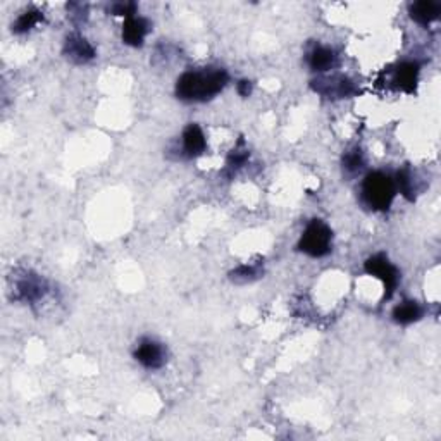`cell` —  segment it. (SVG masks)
Masks as SVG:
<instances>
[{"mask_svg": "<svg viewBox=\"0 0 441 441\" xmlns=\"http://www.w3.org/2000/svg\"><path fill=\"white\" fill-rule=\"evenodd\" d=\"M228 80V73L223 69L188 71L178 80L176 95L185 102H205L214 99L226 87Z\"/></svg>", "mask_w": 441, "mask_h": 441, "instance_id": "1", "label": "cell"}, {"mask_svg": "<svg viewBox=\"0 0 441 441\" xmlns=\"http://www.w3.org/2000/svg\"><path fill=\"white\" fill-rule=\"evenodd\" d=\"M362 193L366 202L374 211H388L395 199V183L388 174L381 171L369 173L364 180Z\"/></svg>", "mask_w": 441, "mask_h": 441, "instance_id": "2", "label": "cell"}, {"mask_svg": "<svg viewBox=\"0 0 441 441\" xmlns=\"http://www.w3.org/2000/svg\"><path fill=\"white\" fill-rule=\"evenodd\" d=\"M333 243V231L326 223L321 219H314L302 235L299 242L300 252L311 255V257H324L330 254Z\"/></svg>", "mask_w": 441, "mask_h": 441, "instance_id": "3", "label": "cell"}, {"mask_svg": "<svg viewBox=\"0 0 441 441\" xmlns=\"http://www.w3.org/2000/svg\"><path fill=\"white\" fill-rule=\"evenodd\" d=\"M367 274L371 276H376L383 281L385 285V299H392L395 288L398 285V271L385 255H373L366 261V266H364Z\"/></svg>", "mask_w": 441, "mask_h": 441, "instance_id": "4", "label": "cell"}, {"mask_svg": "<svg viewBox=\"0 0 441 441\" xmlns=\"http://www.w3.org/2000/svg\"><path fill=\"white\" fill-rule=\"evenodd\" d=\"M312 88L317 94L328 97V99H345L357 92L354 81L345 76H331V78H319L312 81Z\"/></svg>", "mask_w": 441, "mask_h": 441, "instance_id": "5", "label": "cell"}, {"mask_svg": "<svg viewBox=\"0 0 441 441\" xmlns=\"http://www.w3.org/2000/svg\"><path fill=\"white\" fill-rule=\"evenodd\" d=\"M166 357H168V350L164 345L150 338H143L135 350V359L147 369H161L166 364Z\"/></svg>", "mask_w": 441, "mask_h": 441, "instance_id": "6", "label": "cell"}, {"mask_svg": "<svg viewBox=\"0 0 441 441\" xmlns=\"http://www.w3.org/2000/svg\"><path fill=\"white\" fill-rule=\"evenodd\" d=\"M64 56L76 64H87L95 59V49L88 44L87 38L80 37V35H71L66 38Z\"/></svg>", "mask_w": 441, "mask_h": 441, "instance_id": "7", "label": "cell"}, {"mask_svg": "<svg viewBox=\"0 0 441 441\" xmlns=\"http://www.w3.org/2000/svg\"><path fill=\"white\" fill-rule=\"evenodd\" d=\"M150 32V25L143 18H128L123 25V42L131 47H142L147 33Z\"/></svg>", "mask_w": 441, "mask_h": 441, "instance_id": "8", "label": "cell"}, {"mask_svg": "<svg viewBox=\"0 0 441 441\" xmlns=\"http://www.w3.org/2000/svg\"><path fill=\"white\" fill-rule=\"evenodd\" d=\"M417 78H419V66L416 63H404L395 69L393 85L398 90L412 94L416 90Z\"/></svg>", "mask_w": 441, "mask_h": 441, "instance_id": "9", "label": "cell"}, {"mask_svg": "<svg viewBox=\"0 0 441 441\" xmlns=\"http://www.w3.org/2000/svg\"><path fill=\"white\" fill-rule=\"evenodd\" d=\"M16 290H18V297L21 300L37 302L45 295V292H47V285H45V281L40 280L38 276L30 274V276H25L21 281H19Z\"/></svg>", "mask_w": 441, "mask_h": 441, "instance_id": "10", "label": "cell"}, {"mask_svg": "<svg viewBox=\"0 0 441 441\" xmlns=\"http://www.w3.org/2000/svg\"><path fill=\"white\" fill-rule=\"evenodd\" d=\"M410 18L417 21L419 25L428 26L429 23L436 21L441 14V4L431 2V0H423V2H414L409 7Z\"/></svg>", "mask_w": 441, "mask_h": 441, "instance_id": "11", "label": "cell"}, {"mask_svg": "<svg viewBox=\"0 0 441 441\" xmlns=\"http://www.w3.org/2000/svg\"><path fill=\"white\" fill-rule=\"evenodd\" d=\"M207 142H205L204 131L199 125H188L183 131V150L188 157H197L204 152Z\"/></svg>", "mask_w": 441, "mask_h": 441, "instance_id": "12", "label": "cell"}, {"mask_svg": "<svg viewBox=\"0 0 441 441\" xmlns=\"http://www.w3.org/2000/svg\"><path fill=\"white\" fill-rule=\"evenodd\" d=\"M423 317V307L414 300H405L393 309V319L398 324H412Z\"/></svg>", "mask_w": 441, "mask_h": 441, "instance_id": "13", "label": "cell"}, {"mask_svg": "<svg viewBox=\"0 0 441 441\" xmlns=\"http://www.w3.org/2000/svg\"><path fill=\"white\" fill-rule=\"evenodd\" d=\"M309 64H311V68L314 69V71H328V69H331L333 66L336 64V54L335 50L328 49V47H316L314 50L311 52V57H309Z\"/></svg>", "mask_w": 441, "mask_h": 441, "instance_id": "14", "label": "cell"}, {"mask_svg": "<svg viewBox=\"0 0 441 441\" xmlns=\"http://www.w3.org/2000/svg\"><path fill=\"white\" fill-rule=\"evenodd\" d=\"M42 19H44V14H42L38 9L25 11V13H23L21 16L16 19V23L13 25V32L18 35L28 33L30 30H33L35 26L42 21Z\"/></svg>", "mask_w": 441, "mask_h": 441, "instance_id": "15", "label": "cell"}, {"mask_svg": "<svg viewBox=\"0 0 441 441\" xmlns=\"http://www.w3.org/2000/svg\"><path fill=\"white\" fill-rule=\"evenodd\" d=\"M262 274L261 266H240L235 271H231L230 278L235 283H250V281L257 280Z\"/></svg>", "mask_w": 441, "mask_h": 441, "instance_id": "16", "label": "cell"}, {"mask_svg": "<svg viewBox=\"0 0 441 441\" xmlns=\"http://www.w3.org/2000/svg\"><path fill=\"white\" fill-rule=\"evenodd\" d=\"M343 168H345L350 174L361 171L364 168V156L361 149H354L350 150V152H347V156L343 157Z\"/></svg>", "mask_w": 441, "mask_h": 441, "instance_id": "17", "label": "cell"}, {"mask_svg": "<svg viewBox=\"0 0 441 441\" xmlns=\"http://www.w3.org/2000/svg\"><path fill=\"white\" fill-rule=\"evenodd\" d=\"M398 188H400L402 195L407 197L409 200H414V185H412V178H410L409 171H400L398 173Z\"/></svg>", "mask_w": 441, "mask_h": 441, "instance_id": "18", "label": "cell"}, {"mask_svg": "<svg viewBox=\"0 0 441 441\" xmlns=\"http://www.w3.org/2000/svg\"><path fill=\"white\" fill-rule=\"evenodd\" d=\"M109 11H111L112 14H114V16L133 18V14L137 13V4H135V2H118V4H112Z\"/></svg>", "mask_w": 441, "mask_h": 441, "instance_id": "19", "label": "cell"}, {"mask_svg": "<svg viewBox=\"0 0 441 441\" xmlns=\"http://www.w3.org/2000/svg\"><path fill=\"white\" fill-rule=\"evenodd\" d=\"M247 159H249V152H247V150H233V154L228 157V168L230 169L242 168L247 162Z\"/></svg>", "mask_w": 441, "mask_h": 441, "instance_id": "20", "label": "cell"}, {"mask_svg": "<svg viewBox=\"0 0 441 441\" xmlns=\"http://www.w3.org/2000/svg\"><path fill=\"white\" fill-rule=\"evenodd\" d=\"M237 90H238V94L242 95V97H249L250 94H252V81H249V80L238 81Z\"/></svg>", "mask_w": 441, "mask_h": 441, "instance_id": "21", "label": "cell"}]
</instances>
